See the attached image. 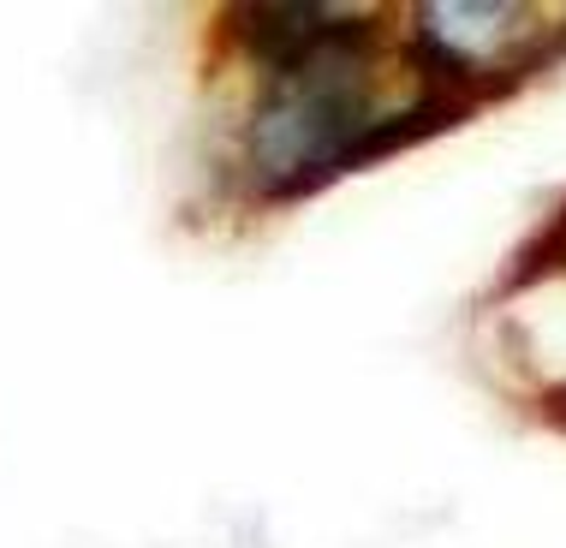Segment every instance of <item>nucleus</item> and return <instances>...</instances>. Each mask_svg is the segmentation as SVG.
I'll return each instance as SVG.
<instances>
[{
  "instance_id": "1",
  "label": "nucleus",
  "mask_w": 566,
  "mask_h": 548,
  "mask_svg": "<svg viewBox=\"0 0 566 548\" xmlns=\"http://www.w3.org/2000/svg\"><path fill=\"white\" fill-rule=\"evenodd\" d=\"M376 12L334 7L328 24L274 66V84L251 126V156L269 173V197H298L358 167V149L388 119L376 96Z\"/></svg>"
},
{
  "instance_id": "3",
  "label": "nucleus",
  "mask_w": 566,
  "mask_h": 548,
  "mask_svg": "<svg viewBox=\"0 0 566 548\" xmlns=\"http://www.w3.org/2000/svg\"><path fill=\"white\" fill-rule=\"evenodd\" d=\"M543 411H548V418H555L560 430H566V388H555V393H548V400H543Z\"/></svg>"
},
{
  "instance_id": "2",
  "label": "nucleus",
  "mask_w": 566,
  "mask_h": 548,
  "mask_svg": "<svg viewBox=\"0 0 566 548\" xmlns=\"http://www.w3.org/2000/svg\"><path fill=\"white\" fill-rule=\"evenodd\" d=\"M555 268H566V209L543 226L537 239H531L525 251H518V263H513V274H507V286L543 281V274H555Z\"/></svg>"
}]
</instances>
